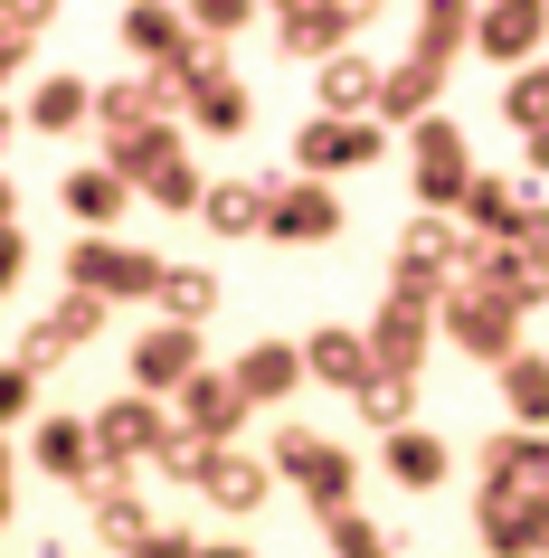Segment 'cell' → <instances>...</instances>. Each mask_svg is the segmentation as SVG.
I'll return each mask as SVG.
<instances>
[{
	"label": "cell",
	"mask_w": 549,
	"mask_h": 558,
	"mask_svg": "<svg viewBox=\"0 0 549 558\" xmlns=\"http://www.w3.org/2000/svg\"><path fill=\"white\" fill-rule=\"evenodd\" d=\"M162 275L171 265L152 256V246H133V236H76L67 246V294H95V303H162Z\"/></svg>",
	"instance_id": "cell-1"
},
{
	"label": "cell",
	"mask_w": 549,
	"mask_h": 558,
	"mask_svg": "<svg viewBox=\"0 0 549 558\" xmlns=\"http://www.w3.org/2000/svg\"><path fill=\"white\" fill-rule=\"evenodd\" d=\"M275 473H285L294 493L313 501V521H342V511H360V464H350V445L313 436V426H275Z\"/></svg>",
	"instance_id": "cell-2"
},
{
	"label": "cell",
	"mask_w": 549,
	"mask_h": 558,
	"mask_svg": "<svg viewBox=\"0 0 549 558\" xmlns=\"http://www.w3.org/2000/svg\"><path fill=\"white\" fill-rule=\"evenodd\" d=\"M407 190H417L427 218H455V208H464V190H474V151H464L455 114H435V123L407 133Z\"/></svg>",
	"instance_id": "cell-3"
},
{
	"label": "cell",
	"mask_w": 549,
	"mask_h": 558,
	"mask_svg": "<svg viewBox=\"0 0 549 558\" xmlns=\"http://www.w3.org/2000/svg\"><path fill=\"white\" fill-rule=\"evenodd\" d=\"M86 436H95V464L133 473V464H152V454H162V436H171V408H162V398H143V388H115V398L86 416Z\"/></svg>",
	"instance_id": "cell-4"
},
{
	"label": "cell",
	"mask_w": 549,
	"mask_h": 558,
	"mask_svg": "<svg viewBox=\"0 0 549 558\" xmlns=\"http://www.w3.org/2000/svg\"><path fill=\"white\" fill-rule=\"evenodd\" d=\"M521 323H530V313H512L502 294H445L435 341H455V351L484 360V369H512V360H521Z\"/></svg>",
	"instance_id": "cell-5"
},
{
	"label": "cell",
	"mask_w": 549,
	"mask_h": 558,
	"mask_svg": "<svg viewBox=\"0 0 549 558\" xmlns=\"http://www.w3.org/2000/svg\"><path fill=\"white\" fill-rule=\"evenodd\" d=\"M265 236L275 246H332L342 236V190L332 180H265Z\"/></svg>",
	"instance_id": "cell-6"
},
{
	"label": "cell",
	"mask_w": 549,
	"mask_h": 558,
	"mask_svg": "<svg viewBox=\"0 0 549 558\" xmlns=\"http://www.w3.org/2000/svg\"><path fill=\"white\" fill-rule=\"evenodd\" d=\"M474 58H492L502 76L549 66V10L540 0H492V10H474Z\"/></svg>",
	"instance_id": "cell-7"
},
{
	"label": "cell",
	"mask_w": 549,
	"mask_h": 558,
	"mask_svg": "<svg viewBox=\"0 0 549 558\" xmlns=\"http://www.w3.org/2000/svg\"><path fill=\"white\" fill-rule=\"evenodd\" d=\"M76 501H86L95 539H105V549H115V558H133V549H143V539H152V530H162V521H152V511H143V493H133V473H115V464H95L86 483H76Z\"/></svg>",
	"instance_id": "cell-8"
},
{
	"label": "cell",
	"mask_w": 549,
	"mask_h": 558,
	"mask_svg": "<svg viewBox=\"0 0 549 558\" xmlns=\"http://www.w3.org/2000/svg\"><path fill=\"white\" fill-rule=\"evenodd\" d=\"M540 530H549V501L512 493V483H484L474 493V539H484V558H540Z\"/></svg>",
	"instance_id": "cell-9"
},
{
	"label": "cell",
	"mask_w": 549,
	"mask_h": 558,
	"mask_svg": "<svg viewBox=\"0 0 549 558\" xmlns=\"http://www.w3.org/2000/svg\"><path fill=\"white\" fill-rule=\"evenodd\" d=\"M379 151H389V123H332V114H313L303 133H294V161H303V180L370 171Z\"/></svg>",
	"instance_id": "cell-10"
},
{
	"label": "cell",
	"mask_w": 549,
	"mask_h": 558,
	"mask_svg": "<svg viewBox=\"0 0 549 558\" xmlns=\"http://www.w3.org/2000/svg\"><path fill=\"white\" fill-rule=\"evenodd\" d=\"M275 48L332 66V58L360 48V10H342V0H294V10H275Z\"/></svg>",
	"instance_id": "cell-11"
},
{
	"label": "cell",
	"mask_w": 549,
	"mask_h": 558,
	"mask_svg": "<svg viewBox=\"0 0 549 558\" xmlns=\"http://www.w3.org/2000/svg\"><path fill=\"white\" fill-rule=\"evenodd\" d=\"M303 379H313V388H342V398H360V388L379 379L370 331H360V323H322V331H303Z\"/></svg>",
	"instance_id": "cell-12"
},
{
	"label": "cell",
	"mask_w": 549,
	"mask_h": 558,
	"mask_svg": "<svg viewBox=\"0 0 549 558\" xmlns=\"http://www.w3.org/2000/svg\"><path fill=\"white\" fill-rule=\"evenodd\" d=\"M370 360L379 379H427V351H435V313H407V303H379L370 323Z\"/></svg>",
	"instance_id": "cell-13"
},
{
	"label": "cell",
	"mask_w": 549,
	"mask_h": 558,
	"mask_svg": "<svg viewBox=\"0 0 549 558\" xmlns=\"http://www.w3.org/2000/svg\"><path fill=\"white\" fill-rule=\"evenodd\" d=\"M200 369H208V360H200V331H180V323H152L143 341H133V388H143V398H180Z\"/></svg>",
	"instance_id": "cell-14"
},
{
	"label": "cell",
	"mask_w": 549,
	"mask_h": 558,
	"mask_svg": "<svg viewBox=\"0 0 549 558\" xmlns=\"http://www.w3.org/2000/svg\"><path fill=\"white\" fill-rule=\"evenodd\" d=\"M115 48L143 58V76H162V66L190 48V10H180V0H133V10L115 20Z\"/></svg>",
	"instance_id": "cell-15"
},
{
	"label": "cell",
	"mask_w": 549,
	"mask_h": 558,
	"mask_svg": "<svg viewBox=\"0 0 549 558\" xmlns=\"http://www.w3.org/2000/svg\"><path fill=\"white\" fill-rule=\"evenodd\" d=\"M171 416L190 426V436H208V445H237V426H247L256 408H247V388H237L228 369H200V379L171 398Z\"/></svg>",
	"instance_id": "cell-16"
},
{
	"label": "cell",
	"mask_w": 549,
	"mask_h": 558,
	"mask_svg": "<svg viewBox=\"0 0 549 558\" xmlns=\"http://www.w3.org/2000/svg\"><path fill=\"white\" fill-rule=\"evenodd\" d=\"M379 76H389V66H370L360 48L332 58V66H313V114H332V123H379Z\"/></svg>",
	"instance_id": "cell-17"
},
{
	"label": "cell",
	"mask_w": 549,
	"mask_h": 558,
	"mask_svg": "<svg viewBox=\"0 0 549 558\" xmlns=\"http://www.w3.org/2000/svg\"><path fill=\"white\" fill-rule=\"evenodd\" d=\"M265 493H275V454H247V445H218V464H208V511H228V521H247V511H265Z\"/></svg>",
	"instance_id": "cell-18"
},
{
	"label": "cell",
	"mask_w": 549,
	"mask_h": 558,
	"mask_svg": "<svg viewBox=\"0 0 549 558\" xmlns=\"http://www.w3.org/2000/svg\"><path fill=\"white\" fill-rule=\"evenodd\" d=\"M152 123H171V105H162L152 76H115V86H95V133H105V151H123L133 133H152Z\"/></svg>",
	"instance_id": "cell-19"
},
{
	"label": "cell",
	"mask_w": 549,
	"mask_h": 558,
	"mask_svg": "<svg viewBox=\"0 0 549 558\" xmlns=\"http://www.w3.org/2000/svg\"><path fill=\"white\" fill-rule=\"evenodd\" d=\"M379 473H389L398 493H435V483L455 473V445L435 436V426H407V436H379Z\"/></svg>",
	"instance_id": "cell-20"
},
{
	"label": "cell",
	"mask_w": 549,
	"mask_h": 558,
	"mask_svg": "<svg viewBox=\"0 0 549 558\" xmlns=\"http://www.w3.org/2000/svg\"><path fill=\"white\" fill-rule=\"evenodd\" d=\"M228 379L247 388V408H275V398L303 388V341H247V351L228 360Z\"/></svg>",
	"instance_id": "cell-21"
},
{
	"label": "cell",
	"mask_w": 549,
	"mask_h": 558,
	"mask_svg": "<svg viewBox=\"0 0 549 558\" xmlns=\"http://www.w3.org/2000/svg\"><path fill=\"white\" fill-rule=\"evenodd\" d=\"M474 464H484V483H512V493L549 501V436H512V426H492Z\"/></svg>",
	"instance_id": "cell-22"
},
{
	"label": "cell",
	"mask_w": 549,
	"mask_h": 558,
	"mask_svg": "<svg viewBox=\"0 0 549 558\" xmlns=\"http://www.w3.org/2000/svg\"><path fill=\"white\" fill-rule=\"evenodd\" d=\"M29 464L48 473V483H67V493H76V483L95 473V436H86V416H38V426H29Z\"/></svg>",
	"instance_id": "cell-23"
},
{
	"label": "cell",
	"mask_w": 549,
	"mask_h": 558,
	"mask_svg": "<svg viewBox=\"0 0 549 558\" xmlns=\"http://www.w3.org/2000/svg\"><path fill=\"white\" fill-rule=\"evenodd\" d=\"M435 95H445V66L398 58L379 76V123H389V133H417V123H435Z\"/></svg>",
	"instance_id": "cell-24"
},
{
	"label": "cell",
	"mask_w": 549,
	"mask_h": 558,
	"mask_svg": "<svg viewBox=\"0 0 549 558\" xmlns=\"http://www.w3.org/2000/svg\"><path fill=\"white\" fill-rule=\"evenodd\" d=\"M464 48H474V0H427L407 20V58L417 66H455Z\"/></svg>",
	"instance_id": "cell-25"
},
{
	"label": "cell",
	"mask_w": 549,
	"mask_h": 558,
	"mask_svg": "<svg viewBox=\"0 0 549 558\" xmlns=\"http://www.w3.org/2000/svg\"><path fill=\"white\" fill-rule=\"evenodd\" d=\"M521 180H502V171H474V190H464V208H455V228L464 236H484V246H502V236L521 228Z\"/></svg>",
	"instance_id": "cell-26"
},
{
	"label": "cell",
	"mask_w": 549,
	"mask_h": 558,
	"mask_svg": "<svg viewBox=\"0 0 549 558\" xmlns=\"http://www.w3.org/2000/svg\"><path fill=\"white\" fill-rule=\"evenodd\" d=\"M502 379V416H512V436H549V351H521L512 369H492Z\"/></svg>",
	"instance_id": "cell-27"
},
{
	"label": "cell",
	"mask_w": 549,
	"mask_h": 558,
	"mask_svg": "<svg viewBox=\"0 0 549 558\" xmlns=\"http://www.w3.org/2000/svg\"><path fill=\"white\" fill-rule=\"evenodd\" d=\"M123 199H133V180L115 171V161H86V171H67V218H76V228H115L123 218Z\"/></svg>",
	"instance_id": "cell-28"
},
{
	"label": "cell",
	"mask_w": 549,
	"mask_h": 558,
	"mask_svg": "<svg viewBox=\"0 0 549 558\" xmlns=\"http://www.w3.org/2000/svg\"><path fill=\"white\" fill-rule=\"evenodd\" d=\"M20 114H29V133H76V123H95V86L58 66V76H38V86H29Z\"/></svg>",
	"instance_id": "cell-29"
},
{
	"label": "cell",
	"mask_w": 549,
	"mask_h": 558,
	"mask_svg": "<svg viewBox=\"0 0 549 558\" xmlns=\"http://www.w3.org/2000/svg\"><path fill=\"white\" fill-rule=\"evenodd\" d=\"M445 294H455V275H445V265L389 246V303H407V313H445Z\"/></svg>",
	"instance_id": "cell-30"
},
{
	"label": "cell",
	"mask_w": 549,
	"mask_h": 558,
	"mask_svg": "<svg viewBox=\"0 0 549 558\" xmlns=\"http://www.w3.org/2000/svg\"><path fill=\"white\" fill-rule=\"evenodd\" d=\"M208 313H218V275H208V265H171V275H162V323L208 331Z\"/></svg>",
	"instance_id": "cell-31"
},
{
	"label": "cell",
	"mask_w": 549,
	"mask_h": 558,
	"mask_svg": "<svg viewBox=\"0 0 549 558\" xmlns=\"http://www.w3.org/2000/svg\"><path fill=\"white\" fill-rule=\"evenodd\" d=\"M218 236H265V180H208V208H200Z\"/></svg>",
	"instance_id": "cell-32"
},
{
	"label": "cell",
	"mask_w": 549,
	"mask_h": 558,
	"mask_svg": "<svg viewBox=\"0 0 549 558\" xmlns=\"http://www.w3.org/2000/svg\"><path fill=\"white\" fill-rule=\"evenodd\" d=\"M247 114H256V105H247V86H237V76H208V86L190 95V123H200L208 143H237V133H247Z\"/></svg>",
	"instance_id": "cell-33"
},
{
	"label": "cell",
	"mask_w": 549,
	"mask_h": 558,
	"mask_svg": "<svg viewBox=\"0 0 549 558\" xmlns=\"http://www.w3.org/2000/svg\"><path fill=\"white\" fill-rule=\"evenodd\" d=\"M208 464H218V445H208V436H190V426L171 416V436H162L152 473H162V483H190V493H208Z\"/></svg>",
	"instance_id": "cell-34"
},
{
	"label": "cell",
	"mask_w": 549,
	"mask_h": 558,
	"mask_svg": "<svg viewBox=\"0 0 549 558\" xmlns=\"http://www.w3.org/2000/svg\"><path fill=\"white\" fill-rule=\"evenodd\" d=\"M492 105H502V123H512V133H549V66L502 76V86H492Z\"/></svg>",
	"instance_id": "cell-35"
},
{
	"label": "cell",
	"mask_w": 549,
	"mask_h": 558,
	"mask_svg": "<svg viewBox=\"0 0 549 558\" xmlns=\"http://www.w3.org/2000/svg\"><path fill=\"white\" fill-rule=\"evenodd\" d=\"M350 408H360V426H379V436H407V426H417V379H370Z\"/></svg>",
	"instance_id": "cell-36"
},
{
	"label": "cell",
	"mask_w": 549,
	"mask_h": 558,
	"mask_svg": "<svg viewBox=\"0 0 549 558\" xmlns=\"http://www.w3.org/2000/svg\"><path fill=\"white\" fill-rule=\"evenodd\" d=\"M133 199H152V208H171V218H190V208H208V180H200V161L180 151V161H162V171H152Z\"/></svg>",
	"instance_id": "cell-37"
},
{
	"label": "cell",
	"mask_w": 549,
	"mask_h": 558,
	"mask_svg": "<svg viewBox=\"0 0 549 558\" xmlns=\"http://www.w3.org/2000/svg\"><path fill=\"white\" fill-rule=\"evenodd\" d=\"M180 151H190V143H180V123H152V133H133V143H123V151H105V161H115V171L133 180V190H143V180L162 171V161H180Z\"/></svg>",
	"instance_id": "cell-38"
},
{
	"label": "cell",
	"mask_w": 549,
	"mask_h": 558,
	"mask_svg": "<svg viewBox=\"0 0 549 558\" xmlns=\"http://www.w3.org/2000/svg\"><path fill=\"white\" fill-rule=\"evenodd\" d=\"M38 323L58 331V351H86L95 331L115 323V303H95V294H58V313H38Z\"/></svg>",
	"instance_id": "cell-39"
},
{
	"label": "cell",
	"mask_w": 549,
	"mask_h": 558,
	"mask_svg": "<svg viewBox=\"0 0 549 558\" xmlns=\"http://www.w3.org/2000/svg\"><path fill=\"white\" fill-rule=\"evenodd\" d=\"M322 549H332V558H398V549H389V530H379L370 511H342V521H322Z\"/></svg>",
	"instance_id": "cell-40"
},
{
	"label": "cell",
	"mask_w": 549,
	"mask_h": 558,
	"mask_svg": "<svg viewBox=\"0 0 549 558\" xmlns=\"http://www.w3.org/2000/svg\"><path fill=\"white\" fill-rule=\"evenodd\" d=\"M398 246H407V256H427V265H445V275H455V246H464V228H455V218H427V208H417V218L398 228Z\"/></svg>",
	"instance_id": "cell-41"
},
{
	"label": "cell",
	"mask_w": 549,
	"mask_h": 558,
	"mask_svg": "<svg viewBox=\"0 0 549 558\" xmlns=\"http://www.w3.org/2000/svg\"><path fill=\"white\" fill-rule=\"evenodd\" d=\"M247 20H256V0H200V10H190V38H208V48H228V38L247 29Z\"/></svg>",
	"instance_id": "cell-42"
},
{
	"label": "cell",
	"mask_w": 549,
	"mask_h": 558,
	"mask_svg": "<svg viewBox=\"0 0 549 558\" xmlns=\"http://www.w3.org/2000/svg\"><path fill=\"white\" fill-rule=\"evenodd\" d=\"M20 416H29V426H38V379H29V369H20V360H0V436H10Z\"/></svg>",
	"instance_id": "cell-43"
},
{
	"label": "cell",
	"mask_w": 549,
	"mask_h": 558,
	"mask_svg": "<svg viewBox=\"0 0 549 558\" xmlns=\"http://www.w3.org/2000/svg\"><path fill=\"white\" fill-rule=\"evenodd\" d=\"M48 20H58L48 0H10V10H0V29L20 38V48H38V38H48Z\"/></svg>",
	"instance_id": "cell-44"
},
{
	"label": "cell",
	"mask_w": 549,
	"mask_h": 558,
	"mask_svg": "<svg viewBox=\"0 0 549 558\" xmlns=\"http://www.w3.org/2000/svg\"><path fill=\"white\" fill-rule=\"evenodd\" d=\"M502 246H530V256H549V199H540V190L521 199V228L502 236Z\"/></svg>",
	"instance_id": "cell-45"
},
{
	"label": "cell",
	"mask_w": 549,
	"mask_h": 558,
	"mask_svg": "<svg viewBox=\"0 0 549 558\" xmlns=\"http://www.w3.org/2000/svg\"><path fill=\"white\" fill-rule=\"evenodd\" d=\"M133 558H200V530L162 521V530H152V539H143V549H133Z\"/></svg>",
	"instance_id": "cell-46"
},
{
	"label": "cell",
	"mask_w": 549,
	"mask_h": 558,
	"mask_svg": "<svg viewBox=\"0 0 549 558\" xmlns=\"http://www.w3.org/2000/svg\"><path fill=\"white\" fill-rule=\"evenodd\" d=\"M20 275H29V236L10 228V236H0V294H20Z\"/></svg>",
	"instance_id": "cell-47"
},
{
	"label": "cell",
	"mask_w": 549,
	"mask_h": 558,
	"mask_svg": "<svg viewBox=\"0 0 549 558\" xmlns=\"http://www.w3.org/2000/svg\"><path fill=\"white\" fill-rule=\"evenodd\" d=\"M20 66H29V48H20V38L0 29V86H10V76H20Z\"/></svg>",
	"instance_id": "cell-48"
},
{
	"label": "cell",
	"mask_w": 549,
	"mask_h": 558,
	"mask_svg": "<svg viewBox=\"0 0 549 558\" xmlns=\"http://www.w3.org/2000/svg\"><path fill=\"white\" fill-rule=\"evenodd\" d=\"M20 228V190H10V171H0V236Z\"/></svg>",
	"instance_id": "cell-49"
},
{
	"label": "cell",
	"mask_w": 549,
	"mask_h": 558,
	"mask_svg": "<svg viewBox=\"0 0 549 558\" xmlns=\"http://www.w3.org/2000/svg\"><path fill=\"white\" fill-rule=\"evenodd\" d=\"M200 558H256L247 539H200Z\"/></svg>",
	"instance_id": "cell-50"
},
{
	"label": "cell",
	"mask_w": 549,
	"mask_h": 558,
	"mask_svg": "<svg viewBox=\"0 0 549 558\" xmlns=\"http://www.w3.org/2000/svg\"><path fill=\"white\" fill-rule=\"evenodd\" d=\"M530 171H540V180H549V133H530Z\"/></svg>",
	"instance_id": "cell-51"
},
{
	"label": "cell",
	"mask_w": 549,
	"mask_h": 558,
	"mask_svg": "<svg viewBox=\"0 0 549 558\" xmlns=\"http://www.w3.org/2000/svg\"><path fill=\"white\" fill-rule=\"evenodd\" d=\"M10 473H20V454H10V436H0V493H10Z\"/></svg>",
	"instance_id": "cell-52"
},
{
	"label": "cell",
	"mask_w": 549,
	"mask_h": 558,
	"mask_svg": "<svg viewBox=\"0 0 549 558\" xmlns=\"http://www.w3.org/2000/svg\"><path fill=\"white\" fill-rule=\"evenodd\" d=\"M0 151H10V105H0Z\"/></svg>",
	"instance_id": "cell-53"
},
{
	"label": "cell",
	"mask_w": 549,
	"mask_h": 558,
	"mask_svg": "<svg viewBox=\"0 0 549 558\" xmlns=\"http://www.w3.org/2000/svg\"><path fill=\"white\" fill-rule=\"evenodd\" d=\"M0 530H10V493H0Z\"/></svg>",
	"instance_id": "cell-54"
},
{
	"label": "cell",
	"mask_w": 549,
	"mask_h": 558,
	"mask_svg": "<svg viewBox=\"0 0 549 558\" xmlns=\"http://www.w3.org/2000/svg\"><path fill=\"white\" fill-rule=\"evenodd\" d=\"M540 558H549V530H540Z\"/></svg>",
	"instance_id": "cell-55"
}]
</instances>
